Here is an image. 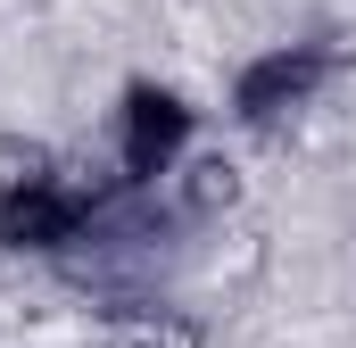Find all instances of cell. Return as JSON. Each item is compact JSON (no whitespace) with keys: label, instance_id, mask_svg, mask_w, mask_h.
Returning <instances> with one entry per match:
<instances>
[{"label":"cell","instance_id":"6da1fadb","mask_svg":"<svg viewBox=\"0 0 356 348\" xmlns=\"http://www.w3.org/2000/svg\"><path fill=\"white\" fill-rule=\"evenodd\" d=\"M323 75H332V67H323V58L298 42V50H273V58H257V67L241 75V91H232V100H241V116H249V125H266V116H282V108H298V100L323 84Z\"/></svg>","mask_w":356,"mask_h":348},{"label":"cell","instance_id":"7a4b0ae2","mask_svg":"<svg viewBox=\"0 0 356 348\" xmlns=\"http://www.w3.org/2000/svg\"><path fill=\"white\" fill-rule=\"evenodd\" d=\"M108 348H191V332H175V324H133V332H116Z\"/></svg>","mask_w":356,"mask_h":348}]
</instances>
